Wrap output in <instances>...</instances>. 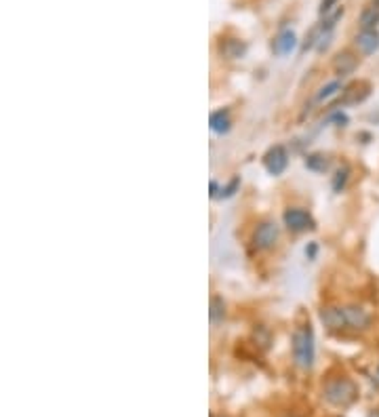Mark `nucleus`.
<instances>
[{
  "label": "nucleus",
  "instance_id": "nucleus-1",
  "mask_svg": "<svg viewBox=\"0 0 379 417\" xmlns=\"http://www.w3.org/2000/svg\"><path fill=\"white\" fill-rule=\"evenodd\" d=\"M291 350H293V363L303 371H310L316 361V337L310 323L299 324L293 331L291 337Z\"/></svg>",
  "mask_w": 379,
  "mask_h": 417
},
{
  "label": "nucleus",
  "instance_id": "nucleus-2",
  "mask_svg": "<svg viewBox=\"0 0 379 417\" xmlns=\"http://www.w3.org/2000/svg\"><path fill=\"white\" fill-rule=\"evenodd\" d=\"M323 398L335 409H348L358 398V386L354 379H350L346 375L331 377L323 388Z\"/></svg>",
  "mask_w": 379,
  "mask_h": 417
},
{
  "label": "nucleus",
  "instance_id": "nucleus-3",
  "mask_svg": "<svg viewBox=\"0 0 379 417\" xmlns=\"http://www.w3.org/2000/svg\"><path fill=\"white\" fill-rule=\"evenodd\" d=\"M279 236H281V230L276 226V222L272 220H264L259 222L255 228H253V234H251V244L255 251L259 253H266V251H272L279 242Z\"/></svg>",
  "mask_w": 379,
  "mask_h": 417
},
{
  "label": "nucleus",
  "instance_id": "nucleus-4",
  "mask_svg": "<svg viewBox=\"0 0 379 417\" xmlns=\"http://www.w3.org/2000/svg\"><path fill=\"white\" fill-rule=\"evenodd\" d=\"M284 228L293 234H303V232L316 230V220L312 217L310 211L301 207H286L283 213Z\"/></svg>",
  "mask_w": 379,
  "mask_h": 417
},
{
  "label": "nucleus",
  "instance_id": "nucleus-5",
  "mask_svg": "<svg viewBox=\"0 0 379 417\" xmlns=\"http://www.w3.org/2000/svg\"><path fill=\"white\" fill-rule=\"evenodd\" d=\"M261 163H264V169L270 175H283L286 167H289V150L284 148L283 143H276V145L268 148Z\"/></svg>",
  "mask_w": 379,
  "mask_h": 417
},
{
  "label": "nucleus",
  "instance_id": "nucleus-6",
  "mask_svg": "<svg viewBox=\"0 0 379 417\" xmlns=\"http://www.w3.org/2000/svg\"><path fill=\"white\" fill-rule=\"evenodd\" d=\"M358 66H360V57H358V53H354L352 48H343V51H339V53L333 57V63H331L333 72H335V76H337V78H343V76L354 74Z\"/></svg>",
  "mask_w": 379,
  "mask_h": 417
},
{
  "label": "nucleus",
  "instance_id": "nucleus-7",
  "mask_svg": "<svg viewBox=\"0 0 379 417\" xmlns=\"http://www.w3.org/2000/svg\"><path fill=\"white\" fill-rule=\"evenodd\" d=\"M246 53H249V45L238 36H222L217 41V55L222 59L237 61V59H242Z\"/></svg>",
  "mask_w": 379,
  "mask_h": 417
},
{
  "label": "nucleus",
  "instance_id": "nucleus-8",
  "mask_svg": "<svg viewBox=\"0 0 379 417\" xmlns=\"http://www.w3.org/2000/svg\"><path fill=\"white\" fill-rule=\"evenodd\" d=\"M346 310V323H348V331H367L373 324V316L367 308L356 306V304H348L343 306Z\"/></svg>",
  "mask_w": 379,
  "mask_h": 417
},
{
  "label": "nucleus",
  "instance_id": "nucleus-9",
  "mask_svg": "<svg viewBox=\"0 0 379 417\" xmlns=\"http://www.w3.org/2000/svg\"><path fill=\"white\" fill-rule=\"evenodd\" d=\"M318 316H321V323L325 324L329 331H337V333L348 331L343 306H325V308L318 312Z\"/></svg>",
  "mask_w": 379,
  "mask_h": 417
},
{
  "label": "nucleus",
  "instance_id": "nucleus-10",
  "mask_svg": "<svg viewBox=\"0 0 379 417\" xmlns=\"http://www.w3.org/2000/svg\"><path fill=\"white\" fill-rule=\"evenodd\" d=\"M297 45H299L297 34L291 28H284L272 38V53L276 57H286V55H291L297 48Z\"/></svg>",
  "mask_w": 379,
  "mask_h": 417
},
{
  "label": "nucleus",
  "instance_id": "nucleus-11",
  "mask_svg": "<svg viewBox=\"0 0 379 417\" xmlns=\"http://www.w3.org/2000/svg\"><path fill=\"white\" fill-rule=\"evenodd\" d=\"M354 46L363 53V55H375L379 51V30H360L354 36Z\"/></svg>",
  "mask_w": 379,
  "mask_h": 417
},
{
  "label": "nucleus",
  "instance_id": "nucleus-12",
  "mask_svg": "<svg viewBox=\"0 0 379 417\" xmlns=\"http://www.w3.org/2000/svg\"><path fill=\"white\" fill-rule=\"evenodd\" d=\"M367 97H369V85L367 83H354V85L343 87L339 103L341 105H354V103H363Z\"/></svg>",
  "mask_w": 379,
  "mask_h": 417
},
{
  "label": "nucleus",
  "instance_id": "nucleus-13",
  "mask_svg": "<svg viewBox=\"0 0 379 417\" xmlns=\"http://www.w3.org/2000/svg\"><path fill=\"white\" fill-rule=\"evenodd\" d=\"M209 127L213 133L217 135H226L230 129H232V116H230V110L228 108H219L215 112H211L209 116Z\"/></svg>",
  "mask_w": 379,
  "mask_h": 417
},
{
  "label": "nucleus",
  "instance_id": "nucleus-14",
  "mask_svg": "<svg viewBox=\"0 0 379 417\" xmlns=\"http://www.w3.org/2000/svg\"><path fill=\"white\" fill-rule=\"evenodd\" d=\"M303 165L312 173H327L331 169V158L325 152H312V154H306Z\"/></svg>",
  "mask_w": 379,
  "mask_h": 417
},
{
  "label": "nucleus",
  "instance_id": "nucleus-15",
  "mask_svg": "<svg viewBox=\"0 0 379 417\" xmlns=\"http://www.w3.org/2000/svg\"><path fill=\"white\" fill-rule=\"evenodd\" d=\"M358 26L360 30H378L379 26V6L378 4H367L360 15H358Z\"/></svg>",
  "mask_w": 379,
  "mask_h": 417
},
{
  "label": "nucleus",
  "instance_id": "nucleus-16",
  "mask_svg": "<svg viewBox=\"0 0 379 417\" xmlns=\"http://www.w3.org/2000/svg\"><path fill=\"white\" fill-rule=\"evenodd\" d=\"M209 319H211V324L224 323V319H226V302H224L222 295H213V297H211Z\"/></svg>",
  "mask_w": 379,
  "mask_h": 417
},
{
  "label": "nucleus",
  "instance_id": "nucleus-17",
  "mask_svg": "<svg viewBox=\"0 0 379 417\" xmlns=\"http://www.w3.org/2000/svg\"><path fill=\"white\" fill-rule=\"evenodd\" d=\"M350 167L348 165H341L335 173H333V180H331V187L335 194H339V192H343L346 190V185H348V180H350Z\"/></svg>",
  "mask_w": 379,
  "mask_h": 417
},
{
  "label": "nucleus",
  "instance_id": "nucleus-18",
  "mask_svg": "<svg viewBox=\"0 0 379 417\" xmlns=\"http://www.w3.org/2000/svg\"><path fill=\"white\" fill-rule=\"evenodd\" d=\"M343 91V85H341V81H331V83H327V85H323L318 93H316V101L318 103H323V101H329L331 97H335L337 93Z\"/></svg>",
  "mask_w": 379,
  "mask_h": 417
},
{
  "label": "nucleus",
  "instance_id": "nucleus-19",
  "mask_svg": "<svg viewBox=\"0 0 379 417\" xmlns=\"http://www.w3.org/2000/svg\"><path fill=\"white\" fill-rule=\"evenodd\" d=\"M318 41H321V28H318V24L306 34V38L301 41V46H299V53L303 55V53H308V51H312V48H316L318 45Z\"/></svg>",
  "mask_w": 379,
  "mask_h": 417
},
{
  "label": "nucleus",
  "instance_id": "nucleus-20",
  "mask_svg": "<svg viewBox=\"0 0 379 417\" xmlns=\"http://www.w3.org/2000/svg\"><path fill=\"white\" fill-rule=\"evenodd\" d=\"M240 190V177H232L226 185H222V192H219V198L226 200V198H232L237 196V192Z\"/></svg>",
  "mask_w": 379,
  "mask_h": 417
},
{
  "label": "nucleus",
  "instance_id": "nucleus-21",
  "mask_svg": "<svg viewBox=\"0 0 379 417\" xmlns=\"http://www.w3.org/2000/svg\"><path fill=\"white\" fill-rule=\"evenodd\" d=\"M327 123H333L335 127H346V125L350 123V118H348V114H346V112H341V110H333L331 114H329V118H327Z\"/></svg>",
  "mask_w": 379,
  "mask_h": 417
},
{
  "label": "nucleus",
  "instance_id": "nucleus-22",
  "mask_svg": "<svg viewBox=\"0 0 379 417\" xmlns=\"http://www.w3.org/2000/svg\"><path fill=\"white\" fill-rule=\"evenodd\" d=\"M339 2H341V0H321V2H318V15L325 17V15L333 13V11L339 6Z\"/></svg>",
  "mask_w": 379,
  "mask_h": 417
},
{
  "label": "nucleus",
  "instance_id": "nucleus-23",
  "mask_svg": "<svg viewBox=\"0 0 379 417\" xmlns=\"http://www.w3.org/2000/svg\"><path fill=\"white\" fill-rule=\"evenodd\" d=\"M303 253H306V257H308V259H316V253H318V244H316V242H308V244H306V251H303Z\"/></svg>",
  "mask_w": 379,
  "mask_h": 417
},
{
  "label": "nucleus",
  "instance_id": "nucleus-24",
  "mask_svg": "<svg viewBox=\"0 0 379 417\" xmlns=\"http://www.w3.org/2000/svg\"><path fill=\"white\" fill-rule=\"evenodd\" d=\"M219 192H222V185L217 184L215 180H211V184H209V196L211 198H219Z\"/></svg>",
  "mask_w": 379,
  "mask_h": 417
},
{
  "label": "nucleus",
  "instance_id": "nucleus-25",
  "mask_svg": "<svg viewBox=\"0 0 379 417\" xmlns=\"http://www.w3.org/2000/svg\"><path fill=\"white\" fill-rule=\"evenodd\" d=\"M369 417H379V409H378V411H371V416H369Z\"/></svg>",
  "mask_w": 379,
  "mask_h": 417
},
{
  "label": "nucleus",
  "instance_id": "nucleus-26",
  "mask_svg": "<svg viewBox=\"0 0 379 417\" xmlns=\"http://www.w3.org/2000/svg\"><path fill=\"white\" fill-rule=\"evenodd\" d=\"M283 417H299V416H283Z\"/></svg>",
  "mask_w": 379,
  "mask_h": 417
},
{
  "label": "nucleus",
  "instance_id": "nucleus-27",
  "mask_svg": "<svg viewBox=\"0 0 379 417\" xmlns=\"http://www.w3.org/2000/svg\"><path fill=\"white\" fill-rule=\"evenodd\" d=\"M211 417H226V416H211Z\"/></svg>",
  "mask_w": 379,
  "mask_h": 417
},
{
  "label": "nucleus",
  "instance_id": "nucleus-28",
  "mask_svg": "<svg viewBox=\"0 0 379 417\" xmlns=\"http://www.w3.org/2000/svg\"><path fill=\"white\" fill-rule=\"evenodd\" d=\"M378 375H379V369H378Z\"/></svg>",
  "mask_w": 379,
  "mask_h": 417
}]
</instances>
